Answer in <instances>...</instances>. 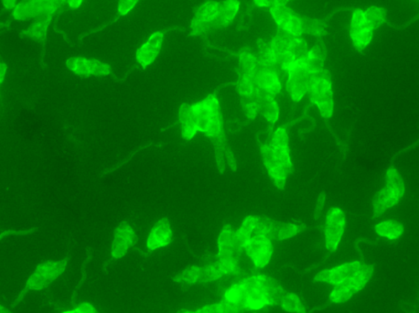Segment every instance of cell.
<instances>
[{
  "instance_id": "obj_1",
  "label": "cell",
  "mask_w": 419,
  "mask_h": 313,
  "mask_svg": "<svg viewBox=\"0 0 419 313\" xmlns=\"http://www.w3.org/2000/svg\"><path fill=\"white\" fill-rule=\"evenodd\" d=\"M286 291L280 283L265 275L251 276L233 285L223 300L241 309L259 310L268 305H280Z\"/></svg>"
},
{
  "instance_id": "obj_2",
  "label": "cell",
  "mask_w": 419,
  "mask_h": 313,
  "mask_svg": "<svg viewBox=\"0 0 419 313\" xmlns=\"http://www.w3.org/2000/svg\"><path fill=\"white\" fill-rule=\"evenodd\" d=\"M260 153L265 168L275 185L280 190H284L287 177L294 171L289 147L269 143L261 146Z\"/></svg>"
},
{
  "instance_id": "obj_3",
  "label": "cell",
  "mask_w": 419,
  "mask_h": 313,
  "mask_svg": "<svg viewBox=\"0 0 419 313\" xmlns=\"http://www.w3.org/2000/svg\"><path fill=\"white\" fill-rule=\"evenodd\" d=\"M191 108L197 132L203 133L211 140L224 134L221 107L216 96L209 95L193 104Z\"/></svg>"
},
{
  "instance_id": "obj_4",
  "label": "cell",
  "mask_w": 419,
  "mask_h": 313,
  "mask_svg": "<svg viewBox=\"0 0 419 313\" xmlns=\"http://www.w3.org/2000/svg\"><path fill=\"white\" fill-rule=\"evenodd\" d=\"M68 260L69 259L67 257L61 260L45 261V262L38 264L33 273L26 280L23 290L21 292L18 298L16 300L12 307L17 306L19 302H22L28 291H40L48 288L50 285L64 273Z\"/></svg>"
},
{
  "instance_id": "obj_5",
  "label": "cell",
  "mask_w": 419,
  "mask_h": 313,
  "mask_svg": "<svg viewBox=\"0 0 419 313\" xmlns=\"http://www.w3.org/2000/svg\"><path fill=\"white\" fill-rule=\"evenodd\" d=\"M308 95L316 105L321 117L331 118L334 110V99L331 75L327 70H323L310 76Z\"/></svg>"
},
{
  "instance_id": "obj_6",
  "label": "cell",
  "mask_w": 419,
  "mask_h": 313,
  "mask_svg": "<svg viewBox=\"0 0 419 313\" xmlns=\"http://www.w3.org/2000/svg\"><path fill=\"white\" fill-rule=\"evenodd\" d=\"M66 4L65 0H21L12 10L13 18L19 22L54 15Z\"/></svg>"
},
{
  "instance_id": "obj_7",
  "label": "cell",
  "mask_w": 419,
  "mask_h": 313,
  "mask_svg": "<svg viewBox=\"0 0 419 313\" xmlns=\"http://www.w3.org/2000/svg\"><path fill=\"white\" fill-rule=\"evenodd\" d=\"M374 271V265H361L354 275L335 285L334 290L330 295V300L335 304L348 302L355 294L365 288L372 278Z\"/></svg>"
},
{
  "instance_id": "obj_8",
  "label": "cell",
  "mask_w": 419,
  "mask_h": 313,
  "mask_svg": "<svg viewBox=\"0 0 419 313\" xmlns=\"http://www.w3.org/2000/svg\"><path fill=\"white\" fill-rule=\"evenodd\" d=\"M234 232L231 226L225 225L218 238V262L224 275L237 272L238 261L243 250L236 244Z\"/></svg>"
},
{
  "instance_id": "obj_9",
  "label": "cell",
  "mask_w": 419,
  "mask_h": 313,
  "mask_svg": "<svg viewBox=\"0 0 419 313\" xmlns=\"http://www.w3.org/2000/svg\"><path fill=\"white\" fill-rule=\"evenodd\" d=\"M306 225H296L289 223H282L273 220L268 217L258 216L254 235H262L270 240L284 241V240L295 237L298 233L304 231Z\"/></svg>"
},
{
  "instance_id": "obj_10",
  "label": "cell",
  "mask_w": 419,
  "mask_h": 313,
  "mask_svg": "<svg viewBox=\"0 0 419 313\" xmlns=\"http://www.w3.org/2000/svg\"><path fill=\"white\" fill-rule=\"evenodd\" d=\"M288 74L287 91L294 102H300L307 95L310 73L308 72L304 57L297 59L287 71Z\"/></svg>"
},
{
  "instance_id": "obj_11",
  "label": "cell",
  "mask_w": 419,
  "mask_h": 313,
  "mask_svg": "<svg viewBox=\"0 0 419 313\" xmlns=\"http://www.w3.org/2000/svg\"><path fill=\"white\" fill-rule=\"evenodd\" d=\"M243 249L258 268H263L269 264L274 252L271 240L262 235H255L251 237L244 244Z\"/></svg>"
},
{
  "instance_id": "obj_12",
  "label": "cell",
  "mask_w": 419,
  "mask_h": 313,
  "mask_svg": "<svg viewBox=\"0 0 419 313\" xmlns=\"http://www.w3.org/2000/svg\"><path fill=\"white\" fill-rule=\"evenodd\" d=\"M350 36L355 49L363 52L369 45L374 37V30L365 18L363 10L356 9L350 23Z\"/></svg>"
},
{
  "instance_id": "obj_13",
  "label": "cell",
  "mask_w": 419,
  "mask_h": 313,
  "mask_svg": "<svg viewBox=\"0 0 419 313\" xmlns=\"http://www.w3.org/2000/svg\"><path fill=\"white\" fill-rule=\"evenodd\" d=\"M345 226L344 212L339 208H331L328 212L326 226V243L329 252H336L342 240Z\"/></svg>"
},
{
  "instance_id": "obj_14",
  "label": "cell",
  "mask_w": 419,
  "mask_h": 313,
  "mask_svg": "<svg viewBox=\"0 0 419 313\" xmlns=\"http://www.w3.org/2000/svg\"><path fill=\"white\" fill-rule=\"evenodd\" d=\"M270 8V13L279 28L285 30L293 36L302 35V17L297 15L286 4H274Z\"/></svg>"
},
{
  "instance_id": "obj_15",
  "label": "cell",
  "mask_w": 419,
  "mask_h": 313,
  "mask_svg": "<svg viewBox=\"0 0 419 313\" xmlns=\"http://www.w3.org/2000/svg\"><path fill=\"white\" fill-rule=\"evenodd\" d=\"M138 237L127 222H122L114 232L112 255L114 259H122L130 247L137 243Z\"/></svg>"
},
{
  "instance_id": "obj_16",
  "label": "cell",
  "mask_w": 419,
  "mask_h": 313,
  "mask_svg": "<svg viewBox=\"0 0 419 313\" xmlns=\"http://www.w3.org/2000/svg\"><path fill=\"white\" fill-rule=\"evenodd\" d=\"M163 41L164 34L161 31H156L151 34L148 40L136 51L135 59L144 69L156 61L161 50Z\"/></svg>"
},
{
  "instance_id": "obj_17",
  "label": "cell",
  "mask_w": 419,
  "mask_h": 313,
  "mask_svg": "<svg viewBox=\"0 0 419 313\" xmlns=\"http://www.w3.org/2000/svg\"><path fill=\"white\" fill-rule=\"evenodd\" d=\"M256 88L276 96L282 90V83L276 67L258 66L253 78Z\"/></svg>"
},
{
  "instance_id": "obj_18",
  "label": "cell",
  "mask_w": 419,
  "mask_h": 313,
  "mask_svg": "<svg viewBox=\"0 0 419 313\" xmlns=\"http://www.w3.org/2000/svg\"><path fill=\"white\" fill-rule=\"evenodd\" d=\"M404 194L405 191L386 182L384 189L377 192L374 197V218L380 217L384 215L387 208L396 206Z\"/></svg>"
},
{
  "instance_id": "obj_19",
  "label": "cell",
  "mask_w": 419,
  "mask_h": 313,
  "mask_svg": "<svg viewBox=\"0 0 419 313\" xmlns=\"http://www.w3.org/2000/svg\"><path fill=\"white\" fill-rule=\"evenodd\" d=\"M172 238L173 232L169 219L167 218H161L151 228L148 241H147V247L151 252L166 247L171 243Z\"/></svg>"
},
{
  "instance_id": "obj_20",
  "label": "cell",
  "mask_w": 419,
  "mask_h": 313,
  "mask_svg": "<svg viewBox=\"0 0 419 313\" xmlns=\"http://www.w3.org/2000/svg\"><path fill=\"white\" fill-rule=\"evenodd\" d=\"M360 266L359 261H355V262L344 264L332 269L322 271L314 278V281H321V283L336 285L357 272Z\"/></svg>"
},
{
  "instance_id": "obj_21",
  "label": "cell",
  "mask_w": 419,
  "mask_h": 313,
  "mask_svg": "<svg viewBox=\"0 0 419 313\" xmlns=\"http://www.w3.org/2000/svg\"><path fill=\"white\" fill-rule=\"evenodd\" d=\"M52 17H44L33 20L29 27L21 33L22 38L28 39L42 46H45Z\"/></svg>"
},
{
  "instance_id": "obj_22",
  "label": "cell",
  "mask_w": 419,
  "mask_h": 313,
  "mask_svg": "<svg viewBox=\"0 0 419 313\" xmlns=\"http://www.w3.org/2000/svg\"><path fill=\"white\" fill-rule=\"evenodd\" d=\"M240 3L238 0H224L219 4V13L213 25L214 28H227L238 14Z\"/></svg>"
},
{
  "instance_id": "obj_23",
  "label": "cell",
  "mask_w": 419,
  "mask_h": 313,
  "mask_svg": "<svg viewBox=\"0 0 419 313\" xmlns=\"http://www.w3.org/2000/svg\"><path fill=\"white\" fill-rule=\"evenodd\" d=\"M179 119L181 125L182 137L185 140H191L195 138L197 133V129L190 104H182L179 111Z\"/></svg>"
},
{
  "instance_id": "obj_24",
  "label": "cell",
  "mask_w": 419,
  "mask_h": 313,
  "mask_svg": "<svg viewBox=\"0 0 419 313\" xmlns=\"http://www.w3.org/2000/svg\"><path fill=\"white\" fill-rule=\"evenodd\" d=\"M258 220V216H248L244 219L242 226L237 232H234L236 244L240 249H243L244 244L247 243L253 233Z\"/></svg>"
},
{
  "instance_id": "obj_25",
  "label": "cell",
  "mask_w": 419,
  "mask_h": 313,
  "mask_svg": "<svg viewBox=\"0 0 419 313\" xmlns=\"http://www.w3.org/2000/svg\"><path fill=\"white\" fill-rule=\"evenodd\" d=\"M375 231L382 237L396 240L399 238L404 232V226L396 220H387L376 225Z\"/></svg>"
},
{
  "instance_id": "obj_26",
  "label": "cell",
  "mask_w": 419,
  "mask_h": 313,
  "mask_svg": "<svg viewBox=\"0 0 419 313\" xmlns=\"http://www.w3.org/2000/svg\"><path fill=\"white\" fill-rule=\"evenodd\" d=\"M258 64L265 67H276L277 60L276 55L270 44H267L264 40H259L258 41Z\"/></svg>"
},
{
  "instance_id": "obj_27",
  "label": "cell",
  "mask_w": 419,
  "mask_h": 313,
  "mask_svg": "<svg viewBox=\"0 0 419 313\" xmlns=\"http://www.w3.org/2000/svg\"><path fill=\"white\" fill-rule=\"evenodd\" d=\"M301 19L302 34L318 36V37L328 34L327 25L321 20L307 17H302Z\"/></svg>"
},
{
  "instance_id": "obj_28",
  "label": "cell",
  "mask_w": 419,
  "mask_h": 313,
  "mask_svg": "<svg viewBox=\"0 0 419 313\" xmlns=\"http://www.w3.org/2000/svg\"><path fill=\"white\" fill-rule=\"evenodd\" d=\"M258 66L256 56L248 53V52L241 54L239 57L240 75L253 78Z\"/></svg>"
},
{
  "instance_id": "obj_29",
  "label": "cell",
  "mask_w": 419,
  "mask_h": 313,
  "mask_svg": "<svg viewBox=\"0 0 419 313\" xmlns=\"http://www.w3.org/2000/svg\"><path fill=\"white\" fill-rule=\"evenodd\" d=\"M365 18L373 30L378 29L386 22V10L384 8L370 7L364 11Z\"/></svg>"
},
{
  "instance_id": "obj_30",
  "label": "cell",
  "mask_w": 419,
  "mask_h": 313,
  "mask_svg": "<svg viewBox=\"0 0 419 313\" xmlns=\"http://www.w3.org/2000/svg\"><path fill=\"white\" fill-rule=\"evenodd\" d=\"M66 66L68 70L78 76L87 78L88 71V59L84 57H71L66 61Z\"/></svg>"
},
{
  "instance_id": "obj_31",
  "label": "cell",
  "mask_w": 419,
  "mask_h": 313,
  "mask_svg": "<svg viewBox=\"0 0 419 313\" xmlns=\"http://www.w3.org/2000/svg\"><path fill=\"white\" fill-rule=\"evenodd\" d=\"M280 306L288 312H306V307L302 304L299 297L295 294L287 293L282 296Z\"/></svg>"
},
{
  "instance_id": "obj_32",
  "label": "cell",
  "mask_w": 419,
  "mask_h": 313,
  "mask_svg": "<svg viewBox=\"0 0 419 313\" xmlns=\"http://www.w3.org/2000/svg\"><path fill=\"white\" fill-rule=\"evenodd\" d=\"M88 76H106L111 73V66L98 59H88Z\"/></svg>"
},
{
  "instance_id": "obj_33",
  "label": "cell",
  "mask_w": 419,
  "mask_h": 313,
  "mask_svg": "<svg viewBox=\"0 0 419 313\" xmlns=\"http://www.w3.org/2000/svg\"><path fill=\"white\" fill-rule=\"evenodd\" d=\"M255 90L253 78L240 75L237 86L239 95L244 98H251L254 95Z\"/></svg>"
},
{
  "instance_id": "obj_34",
  "label": "cell",
  "mask_w": 419,
  "mask_h": 313,
  "mask_svg": "<svg viewBox=\"0 0 419 313\" xmlns=\"http://www.w3.org/2000/svg\"><path fill=\"white\" fill-rule=\"evenodd\" d=\"M289 51L293 55H294L296 59L305 57L308 53V45L306 41L302 38L301 36H298V37L294 36L291 40Z\"/></svg>"
},
{
  "instance_id": "obj_35",
  "label": "cell",
  "mask_w": 419,
  "mask_h": 313,
  "mask_svg": "<svg viewBox=\"0 0 419 313\" xmlns=\"http://www.w3.org/2000/svg\"><path fill=\"white\" fill-rule=\"evenodd\" d=\"M199 273H200V268L197 267V266H190V267L183 270L179 276H177L175 280L178 281V283L185 281L187 284H195L198 281Z\"/></svg>"
},
{
  "instance_id": "obj_36",
  "label": "cell",
  "mask_w": 419,
  "mask_h": 313,
  "mask_svg": "<svg viewBox=\"0 0 419 313\" xmlns=\"http://www.w3.org/2000/svg\"><path fill=\"white\" fill-rule=\"evenodd\" d=\"M139 0H119L118 12L122 16L129 14L135 8Z\"/></svg>"
},
{
  "instance_id": "obj_37",
  "label": "cell",
  "mask_w": 419,
  "mask_h": 313,
  "mask_svg": "<svg viewBox=\"0 0 419 313\" xmlns=\"http://www.w3.org/2000/svg\"><path fill=\"white\" fill-rule=\"evenodd\" d=\"M248 98L250 99V101L246 103L245 112L249 119H253L256 116H258V114L259 113L258 104L256 103L253 98Z\"/></svg>"
},
{
  "instance_id": "obj_38",
  "label": "cell",
  "mask_w": 419,
  "mask_h": 313,
  "mask_svg": "<svg viewBox=\"0 0 419 313\" xmlns=\"http://www.w3.org/2000/svg\"><path fill=\"white\" fill-rule=\"evenodd\" d=\"M326 201V193L323 191L319 194L318 197L317 204L316 210H314V218L316 220H318L321 216L322 211L323 210L324 204Z\"/></svg>"
},
{
  "instance_id": "obj_39",
  "label": "cell",
  "mask_w": 419,
  "mask_h": 313,
  "mask_svg": "<svg viewBox=\"0 0 419 313\" xmlns=\"http://www.w3.org/2000/svg\"><path fill=\"white\" fill-rule=\"evenodd\" d=\"M65 313H94L97 312L96 307H94L90 302H82L80 305L75 307L71 311H66Z\"/></svg>"
},
{
  "instance_id": "obj_40",
  "label": "cell",
  "mask_w": 419,
  "mask_h": 313,
  "mask_svg": "<svg viewBox=\"0 0 419 313\" xmlns=\"http://www.w3.org/2000/svg\"><path fill=\"white\" fill-rule=\"evenodd\" d=\"M224 155L225 159H226L227 163L230 167V169H231L234 172L237 170V161H236L233 151L231 148L229 147V146L225 148Z\"/></svg>"
},
{
  "instance_id": "obj_41",
  "label": "cell",
  "mask_w": 419,
  "mask_h": 313,
  "mask_svg": "<svg viewBox=\"0 0 419 313\" xmlns=\"http://www.w3.org/2000/svg\"><path fill=\"white\" fill-rule=\"evenodd\" d=\"M195 312L197 313H222L221 304H214L207 305L198 309Z\"/></svg>"
},
{
  "instance_id": "obj_42",
  "label": "cell",
  "mask_w": 419,
  "mask_h": 313,
  "mask_svg": "<svg viewBox=\"0 0 419 313\" xmlns=\"http://www.w3.org/2000/svg\"><path fill=\"white\" fill-rule=\"evenodd\" d=\"M19 0H0L4 8L13 10Z\"/></svg>"
},
{
  "instance_id": "obj_43",
  "label": "cell",
  "mask_w": 419,
  "mask_h": 313,
  "mask_svg": "<svg viewBox=\"0 0 419 313\" xmlns=\"http://www.w3.org/2000/svg\"><path fill=\"white\" fill-rule=\"evenodd\" d=\"M65 1L70 8L77 9L81 6L84 0H65Z\"/></svg>"
},
{
  "instance_id": "obj_44",
  "label": "cell",
  "mask_w": 419,
  "mask_h": 313,
  "mask_svg": "<svg viewBox=\"0 0 419 313\" xmlns=\"http://www.w3.org/2000/svg\"><path fill=\"white\" fill-rule=\"evenodd\" d=\"M11 311H9L6 307L0 305V313H10Z\"/></svg>"
},
{
  "instance_id": "obj_45",
  "label": "cell",
  "mask_w": 419,
  "mask_h": 313,
  "mask_svg": "<svg viewBox=\"0 0 419 313\" xmlns=\"http://www.w3.org/2000/svg\"><path fill=\"white\" fill-rule=\"evenodd\" d=\"M0 86H1V85H0Z\"/></svg>"
}]
</instances>
